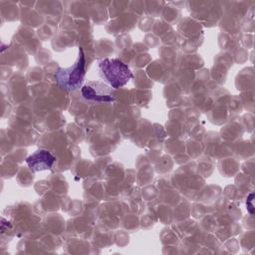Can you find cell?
Segmentation results:
<instances>
[{"mask_svg":"<svg viewBox=\"0 0 255 255\" xmlns=\"http://www.w3.org/2000/svg\"><path fill=\"white\" fill-rule=\"evenodd\" d=\"M55 160V156L46 149H38L26 158V162L33 172L50 169Z\"/></svg>","mask_w":255,"mask_h":255,"instance_id":"obj_4","label":"cell"},{"mask_svg":"<svg viewBox=\"0 0 255 255\" xmlns=\"http://www.w3.org/2000/svg\"><path fill=\"white\" fill-rule=\"evenodd\" d=\"M85 56L83 50H79V56L75 63L68 68H61L56 73L57 84L66 91H74L79 89L85 77Z\"/></svg>","mask_w":255,"mask_h":255,"instance_id":"obj_2","label":"cell"},{"mask_svg":"<svg viewBox=\"0 0 255 255\" xmlns=\"http://www.w3.org/2000/svg\"><path fill=\"white\" fill-rule=\"evenodd\" d=\"M253 198H254V193H250L249 196L247 197V201H246V206H247V210L249 211L250 214H253L254 213V210H253Z\"/></svg>","mask_w":255,"mask_h":255,"instance_id":"obj_5","label":"cell"},{"mask_svg":"<svg viewBox=\"0 0 255 255\" xmlns=\"http://www.w3.org/2000/svg\"><path fill=\"white\" fill-rule=\"evenodd\" d=\"M98 70L101 78L113 89L125 86L132 76L128 65L119 58H108L100 61Z\"/></svg>","mask_w":255,"mask_h":255,"instance_id":"obj_1","label":"cell"},{"mask_svg":"<svg viewBox=\"0 0 255 255\" xmlns=\"http://www.w3.org/2000/svg\"><path fill=\"white\" fill-rule=\"evenodd\" d=\"M82 97L89 102L110 103L116 98L115 89L102 81H89L81 89Z\"/></svg>","mask_w":255,"mask_h":255,"instance_id":"obj_3","label":"cell"}]
</instances>
